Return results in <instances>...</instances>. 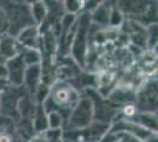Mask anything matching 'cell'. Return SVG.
<instances>
[{"mask_svg": "<svg viewBox=\"0 0 158 142\" xmlns=\"http://www.w3.org/2000/svg\"><path fill=\"white\" fill-rule=\"evenodd\" d=\"M79 98V93L70 83L65 81H58L53 83V85L50 88V95L43 103V107L46 113L57 110L60 113L67 111L70 114Z\"/></svg>", "mask_w": 158, "mask_h": 142, "instance_id": "cell-1", "label": "cell"}, {"mask_svg": "<svg viewBox=\"0 0 158 142\" xmlns=\"http://www.w3.org/2000/svg\"><path fill=\"white\" fill-rule=\"evenodd\" d=\"M91 17L90 13L83 12L78 17L76 21V31L73 36L72 43L70 46V51L72 54L73 59L78 63L79 65L84 67L87 56V39L90 34L91 27Z\"/></svg>", "mask_w": 158, "mask_h": 142, "instance_id": "cell-2", "label": "cell"}, {"mask_svg": "<svg viewBox=\"0 0 158 142\" xmlns=\"http://www.w3.org/2000/svg\"><path fill=\"white\" fill-rule=\"evenodd\" d=\"M7 5L0 6L5 12V15L8 23V31L7 33L15 37L20 31L26 26L34 25L31 13H30V5L28 4H19V2H6Z\"/></svg>", "mask_w": 158, "mask_h": 142, "instance_id": "cell-3", "label": "cell"}, {"mask_svg": "<svg viewBox=\"0 0 158 142\" xmlns=\"http://www.w3.org/2000/svg\"><path fill=\"white\" fill-rule=\"evenodd\" d=\"M94 120V104L91 97L79 98L77 104L67 116V126L72 130H81L89 127Z\"/></svg>", "mask_w": 158, "mask_h": 142, "instance_id": "cell-4", "label": "cell"}, {"mask_svg": "<svg viewBox=\"0 0 158 142\" xmlns=\"http://www.w3.org/2000/svg\"><path fill=\"white\" fill-rule=\"evenodd\" d=\"M25 93L26 91L23 87H12L8 84L0 94V116L11 121H19L18 103Z\"/></svg>", "mask_w": 158, "mask_h": 142, "instance_id": "cell-5", "label": "cell"}, {"mask_svg": "<svg viewBox=\"0 0 158 142\" xmlns=\"http://www.w3.org/2000/svg\"><path fill=\"white\" fill-rule=\"evenodd\" d=\"M7 71V82L12 87H23L24 75L26 70V65L24 64L20 56H15L13 58L8 59L5 63Z\"/></svg>", "mask_w": 158, "mask_h": 142, "instance_id": "cell-6", "label": "cell"}, {"mask_svg": "<svg viewBox=\"0 0 158 142\" xmlns=\"http://www.w3.org/2000/svg\"><path fill=\"white\" fill-rule=\"evenodd\" d=\"M15 39L20 47L40 50L41 32L37 25H30V26L24 27L19 33L15 36Z\"/></svg>", "mask_w": 158, "mask_h": 142, "instance_id": "cell-7", "label": "cell"}, {"mask_svg": "<svg viewBox=\"0 0 158 142\" xmlns=\"http://www.w3.org/2000/svg\"><path fill=\"white\" fill-rule=\"evenodd\" d=\"M43 67L41 65H32L26 67L24 81H23V88L25 89L27 94L31 96L35 94L40 85L43 84Z\"/></svg>", "mask_w": 158, "mask_h": 142, "instance_id": "cell-8", "label": "cell"}, {"mask_svg": "<svg viewBox=\"0 0 158 142\" xmlns=\"http://www.w3.org/2000/svg\"><path fill=\"white\" fill-rule=\"evenodd\" d=\"M138 107L143 113H153L157 108V83H152L138 96Z\"/></svg>", "mask_w": 158, "mask_h": 142, "instance_id": "cell-9", "label": "cell"}, {"mask_svg": "<svg viewBox=\"0 0 158 142\" xmlns=\"http://www.w3.org/2000/svg\"><path fill=\"white\" fill-rule=\"evenodd\" d=\"M20 46L15 37L8 33H5L0 37V57L7 62L19 54Z\"/></svg>", "mask_w": 158, "mask_h": 142, "instance_id": "cell-10", "label": "cell"}, {"mask_svg": "<svg viewBox=\"0 0 158 142\" xmlns=\"http://www.w3.org/2000/svg\"><path fill=\"white\" fill-rule=\"evenodd\" d=\"M37 102L34 100V97L30 94H25L21 96L18 103V116L19 120L23 121H31L32 122L33 116L35 114V109H37Z\"/></svg>", "mask_w": 158, "mask_h": 142, "instance_id": "cell-11", "label": "cell"}, {"mask_svg": "<svg viewBox=\"0 0 158 142\" xmlns=\"http://www.w3.org/2000/svg\"><path fill=\"white\" fill-rule=\"evenodd\" d=\"M30 13L32 18L34 25L40 27L47 18L48 10H47L46 2L44 1H34L32 4H30Z\"/></svg>", "mask_w": 158, "mask_h": 142, "instance_id": "cell-12", "label": "cell"}, {"mask_svg": "<svg viewBox=\"0 0 158 142\" xmlns=\"http://www.w3.org/2000/svg\"><path fill=\"white\" fill-rule=\"evenodd\" d=\"M63 129H46L41 133H35L28 142H61Z\"/></svg>", "mask_w": 158, "mask_h": 142, "instance_id": "cell-13", "label": "cell"}, {"mask_svg": "<svg viewBox=\"0 0 158 142\" xmlns=\"http://www.w3.org/2000/svg\"><path fill=\"white\" fill-rule=\"evenodd\" d=\"M110 12H111V6L107 5L106 2H100L92 13H90L91 23L98 25H109Z\"/></svg>", "mask_w": 158, "mask_h": 142, "instance_id": "cell-14", "label": "cell"}, {"mask_svg": "<svg viewBox=\"0 0 158 142\" xmlns=\"http://www.w3.org/2000/svg\"><path fill=\"white\" fill-rule=\"evenodd\" d=\"M19 56L26 67L41 65V63H43L41 52H40V50H37V49H25V47H20Z\"/></svg>", "mask_w": 158, "mask_h": 142, "instance_id": "cell-15", "label": "cell"}, {"mask_svg": "<svg viewBox=\"0 0 158 142\" xmlns=\"http://www.w3.org/2000/svg\"><path fill=\"white\" fill-rule=\"evenodd\" d=\"M133 117H137L136 121H131L152 133L157 131V117L153 113H137Z\"/></svg>", "mask_w": 158, "mask_h": 142, "instance_id": "cell-16", "label": "cell"}, {"mask_svg": "<svg viewBox=\"0 0 158 142\" xmlns=\"http://www.w3.org/2000/svg\"><path fill=\"white\" fill-rule=\"evenodd\" d=\"M32 126L34 133H41L44 130L48 129L47 127V113L43 107V104H38L35 109V114L33 116Z\"/></svg>", "mask_w": 158, "mask_h": 142, "instance_id": "cell-17", "label": "cell"}, {"mask_svg": "<svg viewBox=\"0 0 158 142\" xmlns=\"http://www.w3.org/2000/svg\"><path fill=\"white\" fill-rule=\"evenodd\" d=\"M64 12L69 15H78L84 11V1L81 0H67L63 2Z\"/></svg>", "mask_w": 158, "mask_h": 142, "instance_id": "cell-18", "label": "cell"}, {"mask_svg": "<svg viewBox=\"0 0 158 142\" xmlns=\"http://www.w3.org/2000/svg\"><path fill=\"white\" fill-rule=\"evenodd\" d=\"M65 117L63 115V113L60 111H50L47 113V127L48 129H63Z\"/></svg>", "mask_w": 158, "mask_h": 142, "instance_id": "cell-19", "label": "cell"}, {"mask_svg": "<svg viewBox=\"0 0 158 142\" xmlns=\"http://www.w3.org/2000/svg\"><path fill=\"white\" fill-rule=\"evenodd\" d=\"M123 12L118 6L111 7V12H110V20L109 24L112 26H119L122 23H123Z\"/></svg>", "mask_w": 158, "mask_h": 142, "instance_id": "cell-20", "label": "cell"}, {"mask_svg": "<svg viewBox=\"0 0 158 142\" xmlns=\"http://www.w3.org/2000/svg\"><path fill=\"white\" fill-rule=\"evenodd\" d=\"M8 31V23H7V18L5 15V12L2 11V8L0 7V37L7 33Z\"/></svg>", "mask_w": 158, "mask_h": 142, "instance_id": "cell-21", "label": "cell"}, {"mask_svg": "<svg viewBox=\"0 0 158 142\" xmlns=\"http://www.w3.org/2000/svg\"><path fill=\"white\" fill-rule=\"evenodd\" d=\"M11 122H12L11 120H8V118H5V117L0 116V133H2V131L5 130V126L10 124Z\"/></svg>", "mask_w": 158, "mask_h": 142, "instance_id": "cell-22", "label": "cell"}, {"mask_svg": "<svg viewBox=\"0 0 158 142\" xmlns=\"http://www.w3.org/2000/svg\"><path fill=\"white\" fill-rule=\"evenodd\" d=\"M0 80H7L6 67L4 63H0Z\"/></svg>", "mask_w": 158, "mask_h": 142, "instance_id": "cell-23", "label": "cell"}]
</instances>
